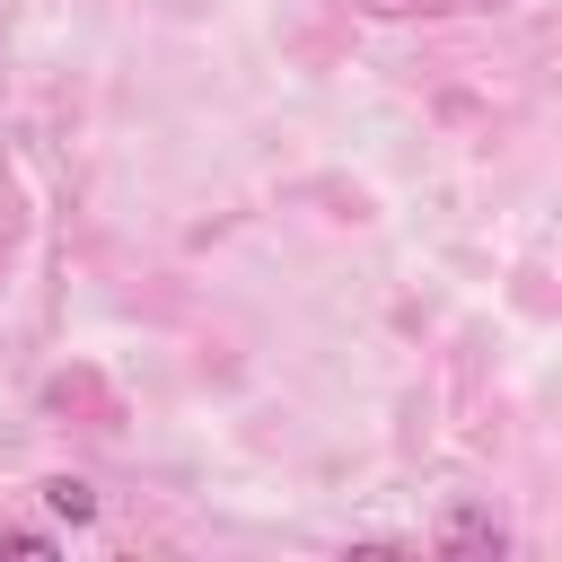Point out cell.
<instances>
[{"instance_id":"obj_1","label":"cell","mask_w":562,"mask_h":562,"mask_svg":"<svg viewBox=\"0 0 562 562\" xmlns=\"http://www.w3.org/2000/svg\"><path fill=\"white\" fill-rule=\"evenodd\" d=\"M439 544H448V553H501L509 536H501V527H492L483 509H448V527H439Z\"/></svg>"},{"instance_id":"obj_2","label":"cell","mask_w":562,"mask_h":562,"mask_svg":"<svg viewBox=\"0 0 562 562\" xmlns=\"http://www.w3.org/2000/svg\"><path fill=\"white\" fill-rule=\"evenodd\" d=\"M44 501H53V509H61L70 527H88V518H97V492H88L79 474H53V483H44Z\"/></svg>"}]
</instances>
